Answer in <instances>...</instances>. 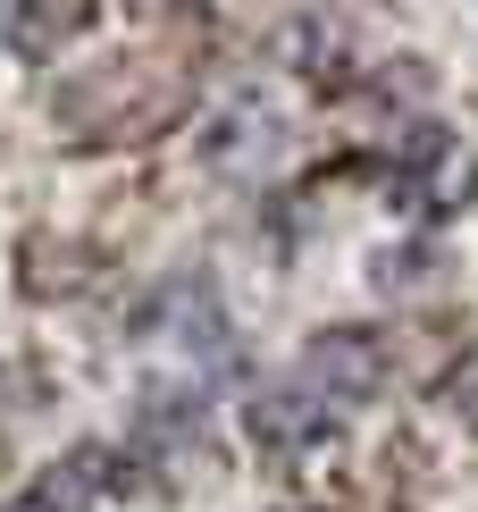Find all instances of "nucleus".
<instances>
[{"label":"nucleus","instance_id":"nucleus-3","mask_svg":"<svg viewBox=\"0 0 478 512\" xmlns=\"http://www.w3.org/2000/svg\"><path fill=\"white\" fill-rule=\"evenodd\" d=\"M101 479H110V454H101V445H84V454H68L51 479L34 487V512H84V496H93Z\"/></svg>","mask_w":478,"mask_h":512},{"label":"nucleus","instance_id":"nucleus-2","mask_svg":"<svg viewBox=\"0 0 478 512\" xmlns=\"http://www.w3.org/2000/svg\"><path fill=\"white\" fill-rule=\"evenodd\" d=\"M244 420H252V445H269V454H294V445H311V437L336 429V412L302 387V378H286V387H269V395H252Z\"/></svg>","mask_w":478,"mask_h":512},{"label":"nucleus","instance_id":"nucleus-1","mask_svg":"<svg viewBox=\"0 0 478 512\" xmlns=\"http://www.w3.org/2000/svg\"><path fill=\"white\" fill-rule=\"evenodd\" d=\"M294 378L344 420V412H361V403H378V387H386V345H378L369 328H328V336L302 345Z\"/></svg>","mask_w":478,"mask_h":512}]
</instances>
